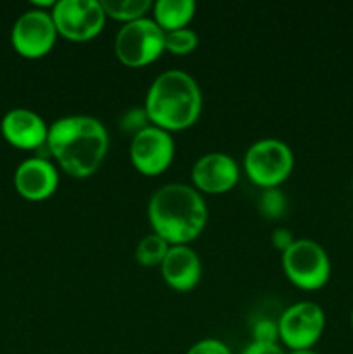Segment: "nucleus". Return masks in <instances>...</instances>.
Listing matches in <instances>:
<instances>
[{"label": "nucleus", "instance_id": "obj_1", "mask_svg": "<svg viewBox=\"0 0 353 354\" xmlns=\"http://www.w3.org/2000/svg\"><path fill=\"white\" fill-rule=\"evenodd\" d=\"M47 147L66 173L85 178L102 165L109 137L97 118L71 114L59 118L48 127Z\"/></svg>", "mask_w": 353, "mask_h": 354}, {"label": "nucleus", "instance_id": "obj_11", "mask_svg": "<svg viewBox=\"0 0 353 354\" xmlns=\"http://www.w3.org/2000/svg\"><path fill=\"white\" fill-rule=\"evenodd\" d=\"M192 182L206 194H224L239 180V166L225 152H208L192 166Z\"/></svg>", "mask_w": 353, "mask_h": 354}, {"label": "nucleus", "instance_id": "obj_25", "mask_svg": "<svg viewBox=\"0 0 353 354\" xmlns=\"http://www.w3.org/2000/svg\"><path fill=\"white\" fill-rule=\"evenodd\" d=\"M289 354H318L314 349H300V351H291Z\"/></svg>", "mask_w": 353, "mask_h": 354}, {"label": "nucleus", "instance_id": "obj_7", "mask_svg": "<svg viewBox=\"0 0 353 354\" xmlns=\"http://www.w3.org/2000/svg\"><path fill=\"white\" fill-rule=\"evenodd\" d=\"M52 19L59 35L87 41L102 31L106 12L99 0H59L52 7Z\"/></svg>", "mask_w": 353, "mask_h": 354}, {"label": "nucleus", "instance_id": "obj_20", "mask_svg": "<svg viewBox=\"0 0 353 354\" xmlns=\"http://www.w3.org/2000/svg\"><path fill=\"white\" fill-rule=\"evenodd\" d=\"M149 124H151V121H149V116L144 107H132V109L125 111L120 118V128L125 133L137 135L138 131L147 128Z\"/></svg>", "mask_w": 353, "mask_h": 354}, {"label": "nucleus", "instance_id": "obj_9", "mask_svg": "<svg viewBox=\"0 0 353 354\" xmlns=\"http://www.w3.org/2000/svg\"><path fill=\"white\" fill-rule=\"evenodd\" d=\"M175 156V142L170 131L149 124L132 137L130 161L142 175L154 176L165 171Z\"/></svg>", "mask_w": 353, "mask_h": 354}, {"label": "nucleus", "instance_id": "obj_24", "mask_svg": "<svg viewBox=\"0 0 353 354\" xmlns=\"http://www.w3.org/2000/svg\"><path fill=\"white\" fill-rule=\"evenodd\" d=\"M272 244L275 245L280 252L289 249L291 245L294 244V239H293V234H291V230H287V228H282V227L275 228V230L272 232Z\"/></svg>", "mask_w": 353, "mask_h": 354}, {"label": "nucleus", "instance_id": "obj_16", "mask_svg": "<svg viewBox=\"0 0 353 354\" xmlns=\"http://www.w3.org/2000/svg\"><path fill=\"white\" fill-rule=\"evenodd\" d=\"M151 7V0H102V9L106 16L125 21V23L145 17V12Z\"/></svg>", "mask_w": 353, "mask_h": 354}, {"label": "nucleus", "instance_id": "obj_19", "mask_svg": "<svg viewBox=\"0 0 353 354\" xmlns=\"http://www.w3.org/2000/svg\"><path fill=\"white\" fill-rule=\"evenodd\" d=\"M286 196L279 187L272 189H263L258 199V211L266 218V220H277L286 213Z\"/></svg>", "mask_w": 353, "mask_h": 354}, {"label": "nucleus", "instance_id": "obj_12", "mask_svg": "<svg viewBox=\"0 0 353 354\" xmlns=\"http://www.w3.org/2000/svg\"><path fill=\"white\" fill-rule=\"evenodd\" d=\"M14 185L24 199L44 201L57 189V169L45 158L24 159L16 169Z\"/></svg>", "mask_w": 353, "mask_h": 354}, {"label": "nucleus", "instance_id": "obj_3", "mask_svg": "<svg viewBox=\"0 0 353 354\" xmlns=\"http://www.w3.org/2000/svg\"><path fill=\"white\" fill-rule=\"evenodd\" d=\"M144 109L154 127L166 131L185 130L199 118L203 93L189 73L168 69L151 83Z\"/></svg>", "mask_w": 353, "mask_h": 354}, {"label": "nucleus", "instance_id": "obj_14", "mask_svg": "<svg viewBox=\"0 0 353 354\" xmlns=\"http://www.w3.org/2000/svg\"><path fill=\"white\" fill-rule=\"evenodd\" d=\"M165 282L179 292L192 290L201 279V259L189 245H170L161 263Z\"/></svg>", "mask_w": 353, "mask_h": 354}, {"label": "nucleus", "instance_id": "obj_27", "mask_svg": "<svg viewBox=\"0 0 353 354\" xmlns=\"http://www.w3.org/2000/svg\"><path fill=\"white\" fill-rule=\"evenodd\" d=\"M352 189H353V182H352Z\"/></svg>", "mask_w": 353, "mask_h": 354}, {"label": "nucleus", "instance_id": "obj_23", "mask_svg": "<svg viewBox=\"0 0 353 354\" xmlns=\"http://www.w3.org/2000/svg\"><path fill=\"white\" fill-rule=\"evenodd\" d=\"M241 354H286L277 342H256L251 341Z\"/></svg>", "mask_w": 353, "mask_h": 354}, {"label": "nucleus", "instance_id": "obj_21", "mask_svg": "<svg viewBox=\"0 0 353 354\" xmlns=\"http://www.w3.org/2000/svg\"><path fill=\"white\" fill-rule=\"evenodd\" d=\"M279 339V327L277 322L270 318H262L253 327V341L256 342H277Z\"/></svg>", "mask_w": 353, "mask_h": 354}, {"label": "nucleus", "instance_id": "obj_17", "mask_svg": "<svg viewBox=\"0 0 353 354\" xmlns=\"http://www.w3.org/2000/svg\"><path fill=\"white\" fill-rule=\"evenodd\" d=\"M170 244L158 234H149L141 239L135 249V258L142 266H161L163 259L168 254Z\"/></svg>", "mask_w": 353, "mask_h": 354}, {"label": "nucleus", "instance_id": "obj_6", "mask_svg": "<svg viewBox=\"0 0 353 354\" xmlns=\"http://www.w3.org/2000/svg\"><path fill=\"white\" fill-rule=\"evenodd\" d=\"M282 270L296 287L317 290L331 277V259L320 244L310 239H300L282 252Z\"/></svg>", "mask_w": 353, "mask_h": 354}, {"label": "nucleus", "instance_id": "obj_15", "mask_svg": "<svg viewBox=\"0 0 353 354\" xmlns=\"http://www.w3.org/2000/svg\"><path fill=\"white\" fill-rule=\"evenodd\" d=\"M154 21L165 33L187 28L194 17L196 2L194 0H158L154 3Z\"/></svg>", "mask_w": 353, "mask_h": 354}, {"label": "nucleus", "instance_id": "obj_13", "mask_svg": "<svg viewBox=\"0 0 353 354\" xmlns=\"http://www.w3.org/2000/svg\"><path fill=\"white\" fill-rule=\"evenodd\" d=\"M2 133L16 147L38 149L47 145L48 127L35 111L17 107L3 116Z\"/></svg>", "mask_w": 353, "mask_h": 354}, {"label": "nucleus", "instance_id": "obj_2", "mask_svg": "<svg viewBox=\"0 0 353 354\" xmlns=\"http://www.w3.org/2000/svg\"><path fill=\"white\" fill-rule=\"evenodd\" d=\"M147 216L152 232L170 245H187L206 227L208 207L196 189L185 183H168L152 194Z\"/></svg>", "mask_w": 353, "mask_h": 354}, {"label": "nucleus", "instance_id": "obj_4", "mask_svg": "<svg viewBox=\"0 0 353 354\" xmlns=\"http://www.w3.org/2000/svg\"><path fill=\"white\" fill-rule=\"evenodd\" d=\"M294 166L289 145L279 138H262L249 145L244 156L246 175L263 189L279 187L287 180Z\"/></svg>", "mask_w": 353, "mask_h": 354}, {"label": "nucleus", "instance_id": "obj_8", "mask_svg": "<svg viewBox=\"0 0 353 354\" xmlns=\"http://www.w3.org/2000/svg\"><path fill=\"white\" fill-rule=\"evenodd\" d=\"M279 339L291 349H311V346L320 339L325 327L324 310L311 301L294 303L280 315Z\"/></svg>", "mask_w": 353, "mask_h": 354}, {"label": "nucleus", "instance_id": "obj_18", "mask_svg": "<svg viewBox=\"0 0 353 354\" xmlns=\"http://www.w3.org/2000/svg\"><path fill=\"white\" fill-rule=\"evenodd\" d=\"M197 44H199V38H197L196 31H192L190 28H180V30L165 33V50L172 52V54H190L197 47Z\"/></svg>", "mask_w": 353, "mask_h": 354}, {"label": "nucleus", "instance_id": "obj_22", "mask_svg": "<svg viewBox=\"0 0 353 354\" xmlns=\"http://www.w3.org/2000/svg\"><path fill=\"white\" fill-rule=\"evenodd\" d=\"M187 354H232L230 349L218 339H203L196 342Z\"/></svg>", "mask_w": 353, "mask_h": 354}, {"label": "nucleus", "instance_id": "obj_26", "mask_svg": "<svg viewBox=\"0 0 353 354\" xmlns=\"http://www.w3.org/2000/svg\"><path fill=\"white\" fill-rule=\"evenodd\" d=\"M350 320H352V327H353V310H352V318H350Z\"/></svg>", "mask_w": 353, "mask_h": 354}, {"label": "nucleus", "instance_id": "obj_10", "mask_svg": "<svg viewBox=\"0 0 353 354\" xmlns=\"http://www.w3.org/2000/svg\"><path fill=\"white\" fill-rule=\"evenodd\" d=\"M55 37H57V30H55L52 14L44 9H31L21 14L10 33L14 48L21 55L30 59L47 54L54 47Z\"/></svg>", "mask_w": 353, "mask_h": 354}, {"label": "nucleus", "instance_id": "obj_5", "mask_svg": "<svg viewBox=\"0 0 353 354\" xmlns=\"http://www.w3.org/2000/svg\"><path fill=\"white\" fill-rule=\"evenodd\" d=\"M165 50V31L154 19H141L125 23L114 38V52L123 64L132 68L151 64Z\"/></svg>", "mask_w": 353, "mask_h": 354}]
</instances>
